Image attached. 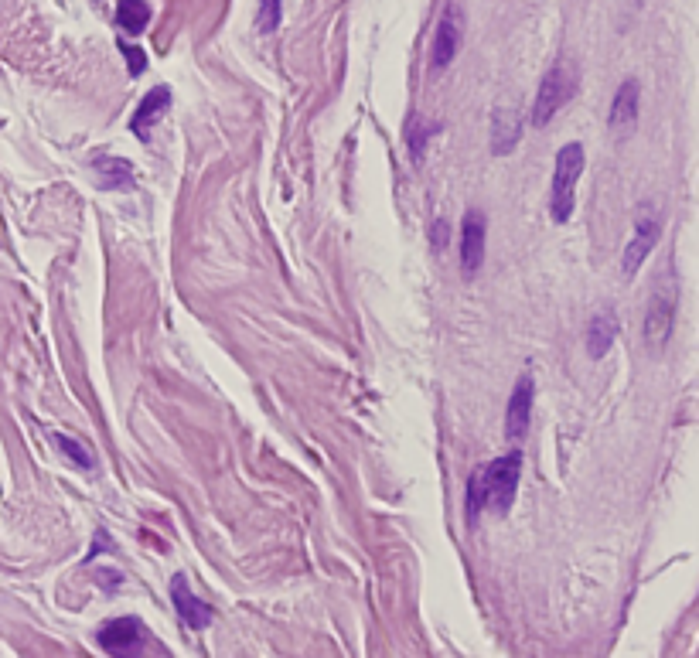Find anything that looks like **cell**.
I'll return each instance as SVG.
<instances>
[{
	"label": "cell",
	"mask_w": 699,
	"mask_h": 658,
	"mask_svg": "<svg viewBox=\"0 0 699 658\" xmlns=\"http://www.w3.org/2000/svg\"><path fill=\"white\" fill-rule=\"evenodd\" d=\"M676 297H679L676 273L669 266H662L659 277L652 283V297H648L645 328H642V338L652 352H662L665 341L672 338V328H676Z\"/></svg>",
	"instance_id": "6da1fadb"
},
{
	"label": "cell",
	"mask_w": 699,
	"mask_h": 658,
	"mask_svg": "<svg viewBox=\"0 0 699 658\" xmlns=\"http://www.w3.org/2000/svg\"><path fill=\"white\" fill-rule=\"evenodd\" d=\"M584 147L567 144L556 154L553 188H549V215L553 222H570L573 208H577V181L584 174Z\"/></svg>",
	"instance_id": "7a4b0ae2"
},
{
	"label": "cell",
	"mask_w": 699,
	"mask_h": 658,
	"mask_svg": "<svg viewBox=\"0 0 699 658\" xmlns=\"http://www.w3.org/2000/svg\"><path fill=\"white\" fill-rule=\"evenodd\" d=\"M573 93H577V69L560 58L536 89V103H532V116H529L532 127H546L563 110V103H570Z\"/></svg>",
	"instance_id": "3957f363"
},
{
	"label": "cell",
	"mask_w": 699,
	"mask_h": 658,
	"mask_svg": "<svg viewBox=\"0 0 699 658\" xmlns=\"http://www.w3.org/2000/svg\"><path fill=\"white\" fill-rule=\"evenodd\" d=\"M522 478V454L512 451L498 461L488 464L481 471V485H485V508H492L495 515H505L515 502V491H519Z\"/></svg>",
	"instance_id": "277c9868"
},
{
	"label": "cell",
	"mask_w": 699,
	"mask_h": 658,
	"mask_svg": "<svg viewBox=\"0 0 699 658\" xmlns=\"http://www.w3.org/2000/svg\"><path fill=\"white\" fill-rule=\"evenodd\" d=\"M461 41H464V11L461 4H447L437 21L434 45H430V69L444 72L457 58V52H461Z\"/></svg>",
	"instance_id": "5b68a950"
},
{
	"label": "cell",
	"mask_w": 699,
	"mask_h": 658,
	"mask_svg": "<svg viewBox=\"0 0 699 658\" xmlns=\"http://www.w3.org/2000/svg\"><path fill=\"white\" fill-rule=\"evenodd\" d=\"M485 239H488V222L481 212H464L461 222V246H457V256H461V273L464 277H478L481 263H485Z\"/></svg>",
	"instance_id": "8992f818"
},
{
	"label": "cell",
	"mask_w": 699,
	"mask_h": 658,
	"mask_svg": "<svg viewBox=\"0 0 699 658\" xmlns=\"http://www.w3.org/2000/svg\"><path fill=\"white\" fill-rule=\"evenodd\" d=\"M659 232H662V222L655 219L652 212H642V215H638L635 236H631L628 246H624V263H621L624 277H635V273L642 270L645 256L652 253L655 243H659Z\"/></svg>",
	"instance_id": "52a82bcc"
},
{
	"label": "cell",
	"mask_w": 699,
	"mask_h": 658,
	"mask_svg": "<svg viewBox=\"0 0 699 658\" xmlns=\"http://www.w3.org/2000/svg\"><path fill=\"white\" fill-rule=\"evenodd\" d=\"M171 601H174V611H178V618L185 621L191 631L208 628V621H212V607H208L205 601H198V597L191 594L185 573H174V577H171Z\"/></svg>",
	"instance_id": "ba28073f"
},
{
	"label": "cell",
	"mask_w": 699,
	"mask_h": 658,
	"mask_svg": "<svg viewBox=\"0 0 699 658\" xmlns=\"http://www.w3.org/2000/svg\"><path fill=\"white\" fill-rule=\"evenodd\" d=\"M168 106H171V89L168 86H154L151 93L140 99L137 113H133V120H130L133 137L151 140V133H154L157 123H161V116L168 113Z\"/></svg>",
	"instance_id": "9c48e42d"
},
{
	"label": "cell",
	"mask_w": 699,
	"mask_h": 658,
	"mask_svg": "<svg viewBox=\"0 0 699 658\" xmlns=\"http://www.w3.org/2000/svg\"><path fill=\"white\" fill-rule=\"evenodd\" d=\"M529 420H532V379L519 376L509 396V410H505V437L522 440L529 433Z\"/></svg>",
	"instance_id": "30bf717a"
},
{
	"label": "cell",
	"mask_w": 699,
	"mask_h": 658,
	"mask_svg": "<svg viewBox=\"0 0 699 658\" xmlns=\"http://www.w3.org/2000/svg\"><path fill=\"white\" fill-rule=\"evenodd\" d=\"M638 103H642V86H638V79H624L618 86V93H614L607 127L614 133H628L638 120Z\"/></svg>",
	"instance_id": "8fae6325"
},
{
	"label": "cell",
	"mask_w": 699,
	"mask_h": 658,
	"mask_svg": "<svg viewBox=\"0 0 699 658\" xmlns=\"http://www.w3.org/2000/svg\"><path fill=\"white\" fill-rule=\"evenodd\" d=\"M144 638V624L140 618H113L99 628V645L106 652H133Z\"/></svg>",
	"instance_id": "7c38bea8"
},
{
	"label": "cell",
	"mask_w": 699,
	"mask_h": 658,
	"mask_svg": "<svg viewBox=\"0 0 699 658\" xmlns=\"http://www.w3.org/2000/svg\"><path fill=\"white\" fill-rule=\"evenodd\" d=\"M519 137H522V120L519 113L509 110V106H498L492 113V151L498 157L512 154L519 147Z\"/></svg>",
	"instance_id": "4fadbf2b"
},
{
	"label": "cell",
	"mask_w": 699,
	"mask_h": 658,
	"mask_svg": "<svg viewBox=\"0 0 699 658\" xmlns=\"http://www.w3.org/2000/svg\"><path fill=\"white\" fill-rule=\"evenodd\" d=\"M614 338H618V314L614 311H601L587 328V352L590 358H604L611 352Z\"/></svg>",
	"instance_id": "5bb4252c"
},
{
	"label": "cell",
	"mask_w": 699,
	"mask_h": 658,
	"mask_svg": "<svg viewBox=\"0 0 699 658\" xmlns=\"http://www.w3.org/2000/svg\"><path fill=\"white\" fill-rule=\"evenodd\" d=\"M93 171L99 178V185L106 191H127L133 188V164L123 161V157H96Z\"/></svg>",
	"instance_id": "9a60e30c"
},
{
	"label": "cell",
	"mask_w": 699,
	"mask_h": 658,
	"mask_svg": "<svg viewBox=\"0 0 699 658\" xmlns=\"http://www.w3.org/2000/svg\"><path fill=\"white\" fill-rule=\"evenodd\" d=\"M147 21H151L147 0H120V7H116V24H120L127 35H140V31L147 28Z\"/></svg>",
	"instance_id": "2e32d148"
},
{
	"label": "cell",
	"mask_w": 699,
	"mask_h": 658,
	"mask_svg": "<svg viewBox=\"0 0 699 658\" xmlns=\"http://www.w3.org/2000/svg\"><path fill=\"white\" fill-rule=\"evenodd\" d=\"M55 444H58V451H62L65 457H69L72 464H79L82 471H89V468H93V454H89L86 447H82L76 437H65V433H58V437H55Z\"/></svg>",
	"instance_id": "e0dca14e"
},
{
	"label": "cell",
	"mask_w": 699,
	"mask_h": 658,
	"mask_svg": "<svg viewBox=\"0 0 699 658\" xmlns=\"http://www.w3.org/2000/svg\"><path fill=\"white\" fill-rule=\"evenodd\" d=\"M280 14H284V0H260V14H256V28L263 35H273L280 28Z\"/></svg>",
	"instance_id": "ac0fdd59"
},
{
	"label": "cell",
	"mask_w": 699,
	"mask_h": 658,
	"mask_svg": "<svg viewBox=\"0 0 699 658\" xmlns=\"http://www.w3.org/2000/svg\"><path fill=\"white\" fill-rule=\"evenodd\" d=\"M485 508V485H481V471H474L468 478V526H474Z\"/></svg>",
	"instance_id": "d6986e66"
},
{
	"label": "cell",
	"mask_w": 699,
	"mask_h": 658,
	"mask_svg": "<svg viewBox=\"0 0 699 658\" xmlns=\"http://www.w3.org/2000/svg\"><path fill=\"white\" fill-rule=\"evenodd\" d=\"M123 55H127V62H130V76H140V72L147 69V58L140 48H123Z\"/></svg>",
	"instance_id": "ffe728a7"
},
{
	"label": "cell",
	"mask_w": 699,
	"mask_h": 658,
	"mask_svg": "<svg viewBox=\"0 0 699 658\" xmlns=\"http://www.w3.org/2000/svg\"><path fill=\"white\" fill-rule=\"evenodd\" d=\"M434 130V127H430ZM430 130H413V161H420L423 157V140L430 137Z\"/></svg>",
	"instance_id": "44dd1931"
},
{
	"label": "cell",
	"mask_w": 699,
	"mask_h": 658,
	"mask_svg": "<svg viewBox=\"0 0 699 658\" xmlns=\"http://www.w3.org/2000/svg\"><path fill=\"white\" fill-rule=\"evenodd\" d=\"M106 549H113L110 546V536H106V532H96V549L89 556H96V553H106Z\"/></svg>",
	"instance_id": "7402d4cb"
},
{
	"label": "cell",
	"mask_w": 699,
	"mask_h": 658,
	"mask_svg": "<svg viewBox=\"0 0 699 658\" xmlns=\"http://www.w3.org/2000/svg\"><path fill=\"white\" fill-rule=\"evenodd\" d=\"M444 232H447V222L437 219V226H434V243H437V249L444 246Z\"/></svg>",
	"instance_id": "603a6c76"
}]
</instances>
